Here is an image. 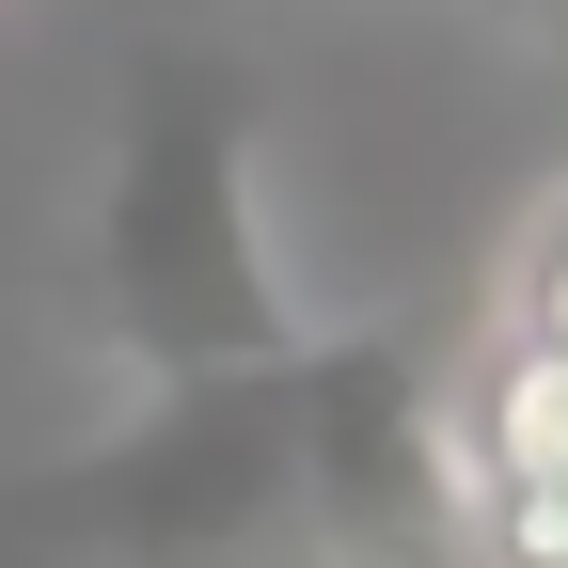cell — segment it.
I'll return each instance as SVG.
<instances>
[{"mask_svg": "<svg viewBox=\"0 0 568 568\" xmlns=\"http://www.w3.org/2000/svg\"><path fill=\"white\" fill-rule=\"evenodd\" d=\"M474 474H537V489H568V347L489 332V364H474Z\"/></svg>", "mask_w": 568, "mask_h": 568, "instance_id": "1", "label": "cell"}, {"mask_svg": "<svg viewBox=\"0 0 568 568\" xmlns=\"http://www.w3.org/2000/svg\"><path fill=\"white\" fill-rule=\"evenodd\" d=\"M458 521L489 568H568V489H537V474H458Z\"/></svg>", "mask_w": 568, "mask_h": 568, "instance_id": "2", "label": "cell"}, {"mask_svg": "<svg viewBox=\"0 0 568 568\" xmlns=\"http://www.w3.org/2000/svg\"><path fill=\"white\" fill-rule=\"evenodd\" d=\"M506 332L521 347H568V190L521 222V253H506Z\"/></svg>", "mask_w": 568, "mask_h": 568, "instance_id": "3", "label": "cell"}]
</instances>
